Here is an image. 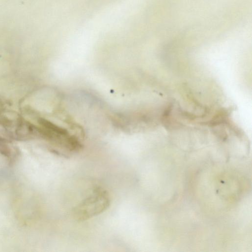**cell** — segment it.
Returning a JSON list of instances; mask_svg holds the SVG:
<instances>
[{
  "label": "cell",
  "instance_id": "cell-1",
  "mask_svg": "<svg viewBox=\"0 0 252 252\" xmlns=\"http://www.w3.org/2000/svg\"><path fill=\"white\" fill-rule=\"evenodd\" d=\"M110 204L108 192L101 187H96L73 208L72 216L77 221H85L104 212Z\"/></svg>",
  "mask_w": 252,
  "mask_h": 252
}]
</instances>
